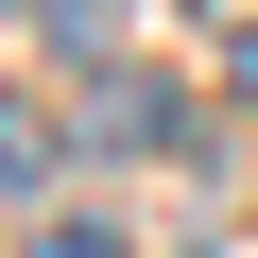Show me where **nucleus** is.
<instances>
[{
    "label": "nucleus",
    "instance_id": "obj_1",
    "mask_svg": "<svg viewBox=\"0 0 258 258\" xmlns=\"http://www.w3.org/2000/svg\"><path fill=\"white\" fill-rule=\"evenodd\" d=\"M86 138H103V155H189L207 103H189L172 69H103V52H86Z\"/></svg>",
    "mask_w": 258,
    "mask_h": 258
},
{
    "label": "nucleus",
    "instance_id": "obj_2",
    "mask_svg": "<svg viewBox=\"0 0 258 258\" xmlns=\"http://www.w3.org/2000/svg\"><path fill=\"white\" fill-rule=\"evenodd\" d=\"M0 189H69V120L35 86H0Z\"/></svg>",
    "mask_w": 258,
    "mask_h": 258
},
{
    "label": "nucleus",
    "instance_id": "obj_3",
    "mask_svg": "<svg viewBox=\"0 0 258 258\" xmlns=\"http://www.w3.org/2000/svg\"><path fill=\"white\" fill-rule=\"evenodd\" d=\"M35 258H120V224H103V207H52V241H35Z\"/></svg>",
    "mask_w": 258,
    "mask_h": 258
},
{
    "label": "nucleus",
    "instance_id": "obj_4",
    "mask_svg": "<svg viewBox=\"0 0 258 258\" xmlns=\"http://www.w3.org/2000/svg\"><path fill=\"white\" fill-rule=\"evenodd\" d=\"M224 103H258V18H241V35H224Z\"/></svg>",
    "mask_w": 258,
    "mask_h": 258
},
{
    "label": "nucleus",
    "instance_id": "obj_5",
    "mask_svg": "<svg viewBox=\"0 0 258 258\" xmlns=\"http://www.w3.org/2000/svg\"><path fill=\"white\" fill-rule=\"evenodd\" d=\"M0 18H52V0H0Z\"/></svg>",
    "mask_w": 258,
    "mask_h": 258
},
{
    "label": "nucleus",
    "instance_id": "obj_6",
    "mask_svg": "<svg viewBox=\"0 0 258 258\" xmlns=\"http://www.w3.org/2000/svg\"><path fill=\"white\" fill-rule=\"evenodd\" d=\"M172 258H224V241H172Z\"/></svg>",
    "mask_w": 258,
    "mask_h": 258
}]
</instances>
